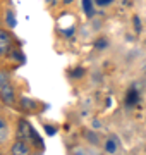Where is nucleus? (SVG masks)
<instances>
[{
  "instance_id": "0eeeda50",
  "label": "nucleus",
  "mask_w": 146,
  "mask_h": 155,
  "mask_svg": "<svg viewBox=\"0 0 146 155\" xmlns=\"http://www.w3.org/2000/svg\"><path fill=\"white\" fill-rule=\"evenodd\" d=\"M71 2H72V0H64V4H65V5H69Z\"/></svg>"
},
{
  "instance_id": "9b49d317",
  "label": "nucleus",
  "mask_w": 146,
  "mask_h": 155,
  "mask_svg": "<svg viewBox=\"0 0 146 155\" xmlns=\"http://www.w3.org/2000/svg\"><path fill=\"white\" fill-rule=\"evenodd\" d=\"M0 19H2V17H0Z\"/></svg>"
},
{
  "instance_id": "9d476101",
  "label": "nucleus",
  "mask_w": 146,
  "mask_h": 155,
  "mask_svg": "<svg viewBox=\"0 0 146 155\" xmlns=\"http://www.w3.org/2000/svg\"><path fill=\"white\" fill-rule=\"evenodd\" d=\"M9 155H14V153H9Z\"/></svg>"
},
{
  "instance_id": "39448f33",
  "label": "nucleus",
  "mask_w": 146,
  "mask_h": 155,
  "mask_svg": "<svg viewBox=\"0 0 146 155\" xmlns=\"http://www.w3.org/2000/svg\"><path fill=\"white\" fill-rule=\"evenodd\" d=\"M83 4H84V11L88 16H93V9H91V0H83Z\"/></svg>"
},
{
  "instance_id": "f03ea898",
  "label": "nucleus",
  "mask_w": 146,
  "mask_h": 155,
  "mask_svg": "<svg viewBox=\"0 0 146 155\" xmlns=\"http://www.w3.org/2000/svg\"><path fill=\"white\" fill-rule=\"evenodd\" d=\"M14 50V45H12V36L7 29L0 28V59L4 57H9L11 52Z\"/></svg>"
},
{
  "instance_id": "423d86ee",
  "label": "nucleus",
  "mask_w": 146,
  "mask_h": 155,
  "mask_svg": "<svg viewBox=\"0 0 146 155\" xmlns=\"http://www.w3.org/2000/svg\"><path fill=\"white\" fill-rule=\"evenodd\" d=\"M112 0H96V4L98 5H107V4H110Z\"/></svg>"
},
{
  "instance_id": "7ed1b4c3",
  "label": "nucleus",
  "mask_w": 146,
  "mask_h": 155,
  "mask_svg": "<svg viewBox=\"0 0 146 155\" xmlns=\"http://www.w3.org/2000/svg\"><path fill=\"white\" fill-rule=\"evenodd\" d=\"M11 153L14 155H33V145L23 138H17L11 145Z\"/></svg>"
},
{
  "instance_id": "6e6552de",
  "label": "nucleus",
  "mask_w": 146,
  "mask_h": 155,
  "mask_svg": "<svg viewBox=\"0 0 146 155\" xmlns=\"http://www.w3.org/2000/svg\"><path fill=\"white\" fill-rule=\"evenodd\" d=\"M46 2H48V4H52V5H53V4H55V0H46Z\"/></svg>"
},
{
  "instance_id": "20e7f679",
  "label": "nucleus",
  "mask_w": 146,
  "mask_h": 155,
  "mask_svg": "<svg viewBox=\"0 0 146 155\" xmlns=\"http://www.w3.org/2000/svg\"><path fill=\"white\" fill-rule=\"evenodd\" d=\"M9 138H11V124H9V119L0 112V147L7 145Z\"/></svg>"
},
{
  "instance_id": "f257e3e1",
  "label": "nucleus",
  "mask_w": 146,
  "mask_h": 155,
  "mask_svg": "<svg viewBox=\"0 0 146 155\" xmlns=\"http://www.w3.org/2000/svg\"><path fill=\"white\" fill-rule=\"evenodd\" d=\"M0 100L11 109L17 107V93L14 84L11 83V79L7 76H0Z\"/></svg>"
},
{
  "instance_id": "1a4fd4ad",
  "label": "nucleus",
  "mask_w": 146,
  "mask_h": 155,
  "mask_svg": "<svg viewBox=\"0 0 146 155\" xmlns=\"http://www.w3.org/2000/svg\"><path fill=\"white\" fill-rule=\"evenodd\" d=\"M0 155H4V153H2V152H0Z\"/></svg>"
}]
</instances>
